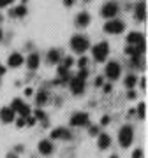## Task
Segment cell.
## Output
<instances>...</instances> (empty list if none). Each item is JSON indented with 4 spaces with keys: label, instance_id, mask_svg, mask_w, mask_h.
<instances>
[{
    "label": "cell",
    "instance_id": "obj_1",
    "mask_svg": "<svg viewBox=\"0 0 148 158\" xmlns=\"http://www.w3.org/2000/svg\"><path fill=\"white\" fill-rule=\"evenodd\" d=\"M127 44L132 46V48H136L139 55H143V51L146 49V46H145V37H143V34H139V32H132V34L127 35Z\"/></svg>",
    "mask_w": 148,
    "mask_h": 158
},
{
    "label": "cell",
    "instance_id": "obj_2",
    "mask_svg": "<svg viewBox=\"0 0 148 158\" xmlns=\"http://www.w3.org/2000/svg\"><path fill=\"white\" fill-rule=\"evenodd\" d=\"M71 48L76 53H85L90 48V40L86 39L85 35H74L72 39H71Z\"/></svg>",
    "mask_w": 148,
    "mask_h": 158
},
{
    "label": "cell",
    "instance_id": "obj_3",
    "mask_svg": "<svg viewBox=\"0 0 148 158\" xmlns=\"http://www.w3.org/2000/svg\"><path fill=\"white\" fill-rule=\"evenodd\" d=\"M132 139H134V130H132V127H129V125H125V127H122L118 132V141L120 144L124 148H129L132 144Z\"/></svg>",
    "mask_w": 148,
    "mask_h": 158
},
{
    "label": "cell",
    "instance_id": "obj_4",
    "mask_svg": "<svg viewBox=\"0 0 148 158\" xmlns=\"http://www.w3.org/2000/svg\"><path fill=\"white\" fill-rule=\"evenodd\" d=\"M92 55H94V58H95L97 62H104L109 55V44L108 42H99L97 46H94Z\"/></svg>",
    "mask_w": 148,
    "mask_h": 158
},
{
    "label": "cell",
    "instance_id": "obj_5",
    "mask_svg": "<svg viewBox=\"0 0 148 158\" xmlns=\"http://www.w3.org/2000/svg\"><path fill=\"white\" fill-rule=\"evenodd\" d=\"M124 30H125V25L120 19H109L104 25V32H108V34H122Z\"/></svg>",
    "mask_w": 148,
    "mask_h": 158
},
{
    "label": "cell",
    "instance_id": "obj_6",
    "mask_svg": "<svg viewBox=\"0 0 148 158\" xmlns=\"http://www.w3.org/2000/svg\"><path fill=\"white\" fill-rule=\"evenodd\" d=\"M101 14L104 18H115L118 14V4L116 2H106L101 9Z\"/></svg>",
    "mask_w": 148,
    "mask_h": 158
},
{
    "label": "cell",
    "instance_id": "obj_7",
    "mask_svg": "<svg viewBox=\"0 0 148 158\" xmlns=\"http://www.w3.org/2000/svg\"><path fill=\"white\" fill-rule=\"evenodd\" d=\"M106 76H108L109 79H118L120 72H122V67H120L118 62H109L108 65H106Z\"/></svg>",
    "mask_w": 148,
    "mask_h": 158
},
{
    "label": "cell",
    "instance_id": "obj_8",
    "mask_svg": "<svg viewBox=\"0 0 148 158\" xmlns=\"http://www.w3.org/2000/svg\"><path fill=\"white\" fill-rule=\"evenodd\" d=\"M88 123V114L86 113H76L72 114V118H71V125L72 127H83V125Z\"/></svg>",
    "mask_w": 148,
    "mask_h": 158
},
{
    "label": "cell",
    "instance_id": "obj_9",
    "mask_svg": "<svg viewBox=\"0 0 148 158\" xmlns=\"http://www.w3.org/2000/svg\"><path fill=\"white\" fill-rule=\"evenodd\" d=\"M71 90H72L74 95L83 93V90H85V81L80 79V77H72V79H71Z\"/></svg>",
    "mask_w": 148,
    "mask_h": 158
},
{
    "label": "cell",
    "instance_id": "obj_10",
    "mask_svg": "<svg viewBox=\"0 0 148 158\" xmlns=\"http://www.w3.org/2000/svg\"><path fill=\"white\" fill-rule=\"evenodd\" d=\"M51 139H63V141H69V139H72V134H71L67 128H55L51 132Z\"/></svg>",
    "mask_w": 148,
    "mask_h": 158
},
{
    "label": "cell",
    "instance_id": "obj_11",
    "mask_svg": "<svg viewBox=\"0 0 148 158\" xmlns=\"http://www.w3.org/2000/svg\"><path fill=\"white\" fill-rule=\"evenodd\" d=\"M0 119L4 123H11L12 119H14V111L11 107H2L0 109Z\"/></svg>",
    "mask_w": 148,
    "mask_h": 158
},
{
    "label": "cell",
    "instance_id": "obj_12",
    "mask_svg": "<svg viewBox=\"0 0 148 158\" xmlns=\"http://www.w3.org/2000/svg\"><path fill=\"white\" fill-rule=\"evenodd\" d=\"M76 25H78L80 28H85L86 25H90V14H88V12H80V14L76 16Z\"/></svg>",
    "mask_w": 148,
    "mask_h": 158
},
{
    "label": "cell",
    "instance_id": "obj_13",
    "mask_svg": "<svg viewBox=\"0 0 148 158\" xmlns=\"http://www.w3.org/2000/svg\"><path fill=\"white\" fill-rule=\"evenodd\" d=\"M23 62H25V60H23L21 53H12L11 56H9V60H7V65H9V67H20Z\"/></svg>",
    "mask_w": 148,
    "mask_h": 158
},
{
    "label": "cell",
    "instance_id": "obj_14",
    "mask_svg": "<svg viewBox=\"0 0 148 158\" xmlns=\"http://www.w3.org/2000/svg\"><path fill=\"white\" fill-rule=\"evenodd\" d=\"M39 153L41 155H51L53 153V144L50 141H41L39 142Z\"/></svg>",
    "mask_w": 148,
    "mask_h": 158
},
{
    "label": "cell",
    "instance_id": "obj_15",
    "mask_svg": "<svg viewBox=\"0 0 148 158\" xmlns=\"http://www.w3.org/2000/svg\"><path fill=\"white\" fill-rule=\"evenodd\" d=\"M60 58H62V53H60L58 49H50V51H48V55H46L48 63H57Z\"/></svg>",
    "mask_w": 148,
    "mask_h": 158
},
{
    "label": "cell",
    "instance_id": "obj_16",
    "mask_svg": "<svg viewBox=\"0 0 148 158\" xmlns=\"http://www.w3.org/2000/svg\"><path fill=\"white\" fill-rule=\"evenodd\" d=\"M27 65H28L30 70H35V69L39 67V55H37V53H32V55L27 58Z\"/></svg>",
    "mask_w": 148,
    "mask_h": 158
},
{
    "label": "cell",
    "instance_id": "obj_17",
    "mask_svg": "<svg viewBox=\"0 0 148 158\" xmlns=\"http://www.w3.org/2000/svg\"><path fill=\"white\" fill-rule=\"evenodd\" d=\"M97 144H99V148H101V149H108L109 144H111V137H109L108 134H101V135H99V142H97Z\"/></svg>",
    "mask_w": 148,
    "mask_h": 158
},
{
    "label": "cell",
    "instance_id": "obj_18",
    "mask_svg": "<svg viewBox=\"0 0 148 158\" xmlns=\"http://www.w3.org/2000/svg\"><path fill=\"white\" fill-rule=\"evenodd\" d=\"M145 14H146L145 2H137V6H136V19L137 21H143V19H145Z\"/></svg>",
    "mask_w": 148,
    "mask_h": 158
},
{
    "label": "cell",
    "instance_id": "obj_19",
    "mask_svg": "<svg viewBox=\"0 0 148 158\" xmlns=\"http://www.w3.org/2000/svg\"><path fill=\"white\" fill-rule=\"evenodd\" d=\"M27 14V7L25 6H18L16 9H12L11 11V16H18V18H23Z\"/></svg>",
    "mask_w": 148,
    "mask_h": 158
},
{
    "label": "cell",
    "instance_id": "obj_20",
    "mask_svg": "<svg viewBox=\"0 0 148 158\" xmlns=\"http://www.w3.org/2000/svg\"><path fill=\"white\" fill-rule=\"evenodd\" d=\"M18 113H20V118H25V119H27V118L30 116V107L27 106V104H23L21 107L18 109Z\"/></svg>",
    "mask_w": 148,
    "mask_h": 158
},
{
    "label": "cell",
    "instance_id": "obj_21",
    "mask_svg": "<svg viewBox=\"0 0 148 158\" xmlns=\"http://www.w3.org/2000/svg\"><path fill=\"white\" fill-rule=\"evenodd\" d=\"M35 100H37V104H39V106H44V104H48V93H46V91H39Z\"/></svg>",
    "mask_w": 148,
    "mask_h": 158
},
{
    "label": "cell",
    "instance_id": "obj_22",
    "mask_svg": "<svg viewBox=\"0 0 148 158\" xmlns=\"http://www.w3.org/2000/svg\"><path fill=\"white\" fill-rule=\"evenodd\" d=\"M136 81H137V77L134 76V74H131V76H127V77H125V86H127V88H134Z\"/></svg>",
    "mask_w": 148,
    "mask_h": 158
},
{
    "label": "cell",
    "instance_id": "obj_23",
    "mask_svg": "<svg viewBox=\"0 0 148 158\" xmlns=\"http://www.w3.org/2000/svg\"><path fill=\"white\" fill-rule=\"evenodd\" d=\"M35 119H42V121H44V125H48V118H46V114L42 113V111H41V109H37V111H35V116H34Z\"/></svg>",
    "mask_w": 148,
    "mask_h": 158
},
{
    "label": "cell",
    "instance_id": "obj_24",
    "mask_svg": "<svg viewBox=\"0 0 148 158\" xmlns=\"http://www.w3.org/2000/svg\"><path fill=\"white\" fill-rule=\"evenodd\" d=\"M125 53H127V55H131V56H141V55L137 53V49H136V48H132V46H127Z\"/></svg>",
    "mask_w": 148,
    "mask_h": 158
},
{
    "label": "cell",
    "instance_id": "obj_25",
    "mask_svg": "<svg viewBox=\"0 0 148 158\" xmlns=\"http://www.w3.org/2000/svg\"><path fill=\"white\" fill-rule=\"evenodd\" d=\"M21 106H23V102L20 100V98H14V100H12V106H11V109L14 111V113H18V109L21 107Z\"/></svg>",
    "mask_w": 148,
    "mask_h": 158
},
{
    "label": "cell",
    "instance_id": "obj_26",
    "mask_svg": "<svg viewBox=\"0 0 148 158\" xmlns=\"http://www.w3.org/2000/svg\"><path fill=\"white\" fill-rule=\"evenodd\" d=\"M72 63H74L72 58H71V56H65V58H63V62H62V67H63V69H67V70H69V67H71Z\"/></svg>",
    "mask_w": 148,
    "mask_h": 158
},
{
    "label": "cell",
    "instance_id": "obj_27",
    "mask_svg": "<svg viewBox=\"0 0 148 158\" xmlns=\"http://www.w3.org/2000/svg\"><path fill=\"white\" fill-rule=\"evenodd\" d=\"M141 60H143L141 56H132L131 58V65H134V67H141V65H143Z\"/></svg>",
    "mask_w": 148,
    "mask_h": 158
},
{
    "label": "cell",
    "instance_id": "obj_28",
    "mask_svg": "<svg viewBox=\"0 0 148 158\" xmlns=\"http://www.w3.org/2000/svg\"><path fill=\"white\" fill-rule=\"evenodd\" d=\"M137 116H139V118H145V104H139V107H137Z\"/></svg>",
    "mask_w": 148,
    "mask_h": 158
},
{
    "label": "cell",
    "instance_id": "obj_29",
    "mask_svg": "<svg viewBox=\"0 0 148 158\" xmlns=\"http://www.w3.org/2000/svg\"><path fill=\"white\" fill-rule=\"evenodd\" d=\"M86 76H88V72H86V69H81V70H80V74H78L76 77H80V79H83V81H85V79H86Z\"/></svg>",
    "mask_w": 148,
    "mask_h": 158
},
{
    "label": "cell",
    "instance_id": "obj_30",
    "mask_svg": "<svg viewBox=\"0 0 148 158\" xmlns=\"http://www.w3.org/2000/svg\"><path fill=\"white\" fill-rule=\"evenodd\" d=\"M25 123H28V125H30V127H34V125H35V123H37V119H35V118H34V116H28V118L25 119Z\"/></svg>",
    "mask_w": 148,
    "mask_h": 158
},
{
    "label": "cell",
    "instance_id": "obj_31",
    "mask_svg": "<svg viewBox=\"0 0 148 158\" xmlns=\"http://www.w3.org/2000/svg\"><path fill=\"white\" fill-rule=\"evenodd\" d=\"M86 60H88V58L81 56V58H80V62H78V65H80L81 69H85V67H86Z\"/></svg>",
    "mask_w": 148,
    "mask_h": 158
},
{
    "label": "cell",
    "instance_id": "obj_32",
    "mask_svg": "<svg viewBox=\"0 0 148 158\" xmlns=\"http://www.w3.org/2000/svg\"><path fill=\"white\" fill-rule=\"evenodd\" d=\"M132 158H143V151L141 149H136V151L132 153Z\"/></svg>",
    "mask_w": 148,
    "mask_h": 158
},
{
    "label": "cell",
    "instance_id": "obj_33",
    "mask_svg": "<svg viewBox=\"0 0 148 158\" xmlns=\"http://www.w3.org/2000/svg\"><path fill=\"white\" fill-rule=\"evenodd\" d=\"M88 132H90V135H99V128H97V127H90Z\"/></svg>",
    "mask_w": 148,
    "mask_h": 158
},
{
    "label": "cell",
    "instance_id": "obj_34",
    "mask_svg": "<svg viewBox=\"0 0 148 158\" xmlns=\"http://www.w3.org/2000/svg\"><path fill=\"white\" fill-rule=\"evenodd\" d=\"M16 125H18V128L25 127V118H18V119H16Z\"/></svg>",
    "mask_w": 148,
    "mask_h": 158
},
{
    "label": "cell",
    "instance_id": "obj_35",
    "mask_svg": "<svg viewBox=\"0 0 148 158\" xmlns=\"http://www.w3.org/2000/svg\"><path fill=\"white\" fill-rule=\"evenodd\" d=\"M12 0H0V7H6V6H9Z\"/></svg>",
    "mask_w": 148,
    "mask_h": 158
},
{
    "label": "cell",
    "instance_id": "obj_36",
    "mask_svg": "<svg viewBox=\"0 0 148 158\" xmlns=\"http://www.w3.org/2000/svg\"><path fill=\"white\" fill-rule=\"evenodd\" d=\"M109 123V118L108 116H102V119H101V125H108Z\"/></svg>",
    "mask_w": 148,
    "mask_h": 158
},
{
    "label": "cell",
    "instance_id": "obj_37",
    "mask_svg": "<svg viewBox=\"0 0 148 158\" xmlns=\"http://www.w3.org/2000/svg\"><path fill=\"white\" fill-rule=\"evenodd\" d=\"M127 97H129V98H136V91H129V93H127Z\"/></svg>",
    "mask_w": 148,
    "mask_h": 158
},
{
    "label": "cell",
    "instance_id": "obj_38",
    "mask_svg": "<svg viewBox=\"0 0 148 158\" xmlns=\"http://www.w3.org/2000/svg\"><path fill=\"white\" fill-rule=\"evenodd\" d=\"M63 4H65L67 7H71V6L74 4V0H63Z\"/></svg>",
    "mask_w": 148,
    "mask_h": 158
},
{
    "label": "cell",
    "instance_id": "obj_39",
    "mask_svg": "<svg viewBox=\"0 0 148 158\" xmlns=\"http://www.w3.org/2000/svg\"><path fill=\"white\" fill-rule=\"evenodd\" d=\"M95 85L97 86H102V77H97L95 79Z\"/></svg>",
    "mask_w": 148,
    "mask_h": 158
},
{
    "label": "cell",
    "instance_id": "obj_40",
    "mask_svg": "<svg viewBox=\"0 0 148 158\" xmlns=\"http://www.w3.org/2000/svg\"><path fill=\"white\" fill-rule=\"evenodd\" d=\"M25 95H27V97L32 95V88H27V90H25Z\"/></svg>",
    "mask_w": 148,
    "mask_h": 158
},
{
    "label": "cell",
    "instance_id": "obj_41",
    "mask_svg": "<svg viewBox=\"0 0 148 158\" xmlns=\"http://www.w3.org/2000/svg\"><path fill=\"white\" fill-rule=\"evenodd\" d=\"M104 91H106V93H109V91H111V85H106V86H104Z\"/></svg>",
    "mask_w": 148,
    "mask_h": 158
},
{
    "label": "cell",
    "instance_id": "obj_42",
    "mask_svg": "<svg viewBox=\"0 0 148 158\" xmlns=\"http://www.w3.org/2000/svg\"><path fill=\"white\" fill-rule=\"evenodd\" d=\"M4 74H6V67H2V65H0V76H4Z\"/></svg>",
    "mask_w": 148,
    "mask_h": 158
},
{
    "label": "cell",
    "instance_id": "obj_43",
    "mask_svg": "<svg viewBox=\"0 0 148 158\" xmlns=\"http://www.w3.org/2000/svg\"><path fill=\"white\" fill-rule=\"evenodd\" d=\"M6 158H18V156H16V155H14V153H9V155H7Z\"/></svg>",
    "mask_w": 148,
    "mask_h": 158
},
{
    "label": "cell",
    "instance_id": "obj_44",
    "mask_svg": "<svg viewBox=\"0 0 148 158\" xmlns=\"http://www.w3.org/2000/svg\"><path fill=\"white\" fill-rule=\"evenodd\" d=\"M2 37H4V34H2V30H0V40H2Z\"/></svg>",
    "mask_w": 148,
    "mask_h": 158
},
{
    "label": "cell",
    "instance_id": "obj_45",
    "mask_svg": "<svg viewBox=\"0 0 148 158\" xmlns=\"http://www.w3.org/2000/svg\"><path fill=\"white\" fill-rule=\"evenodd\" d=\"M111 158H118V156H115V155H113V156H111Z\"/></svg>",
    "mask_w": 148,
    "mask_h": 158
},
{
    "label": "cell",
    "instance_id": "obj_46",
    "mask_svg": "<svg viewBox=\"0 0 148 158\" xmlns=\"http://www.w3.org/2000/svg\"><path fill=\"white\" fill-rule=\"evenodd\" d=\"M85 2H88V0H85Z\"/></svg>",
    "mask_w": 148,
    "mask_h": 158
}]
</instances>
